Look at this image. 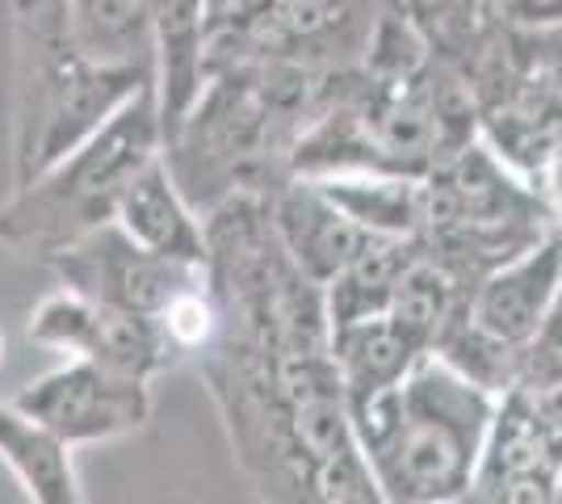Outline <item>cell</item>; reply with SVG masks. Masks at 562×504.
<instances>
[{"label":"cell","mask_w":562,"mask_h":504,"mask_svg":"<svg viewBox=\"0 0 562 504\" xmlns=\"http://www.w3.org/2000/svg\"><path fill=\"white\" fill-rule=\"evenodd\" d=\"M147 80L156 68H110L76 47L64 0H13V181L76 152Z\"/></svg>","instance_id":"2"},{"label":"cell","mask_w":562,"mask_h":504,"mask_svg":"<svg viewBox=\"0 0 562 504\" xmlns=\"http://www.w3.org/2000/svg\"><path fill=\"white\" fill-rule=\"evenodd\" d=\"M114 223L135 244H143L147 253H156V257H168V261H181V265H202V269L211 261L206 223L193 215L186 190L168 172L165 156H156L126 186L122 202H117Z\"/></svg>","instance_id":"9"},{"label":"cell","mask_w":562,"mask_h":504,"mask_svg":"<svg viewBox=\"0 0 562 504\" xmlns=\"http://www.w3.org/2000/svg\"><path fill=\"white\" fill-rule=\"evenodd\" d=\"M265 202H269V219L281 248L315 287H328L331 278H340L366 253V244L374 240L311 177L285 181Z\"/></svg>","instance_id":"8"},{"label":"cell","mask_w":562,"mask_h":504,"mask_svg":"<svg viewBox=\"0 0 562 504\" xmlns=\"http://www.w3.org/2000/svg\"><path fill=\"white\" fill-rule=\"evenodd\" d=\"M0 462L18 475L30 504H85L71 446L18 404H0Z\"/></svg>","instance_id":"11"},{"label":"cell","mask_w":562,"mask_h":504,"mask_svg":"<svg viewBox=\"0 0 562 504\" xmlns=\"http://www.w3.org/2000/svg\"><path fill=\"white\" fill-rule=\"evenodd\" d=\"M211 282H198V287H186L181 294L168 299V307L156 315V324L165 328L168 345L172 349H206L218 333V320L223 312L214 307V299L206 294Z\"/></svg>","instance_id":"15"},{"label":"cell","mask_w":562,"mask_h":504,"mask_svg":"<svg viewBox=\"0 0 562 504\" xmlns=\"http://www.w3.org/2000/svg\"><path fill=\"white\" fill-rule=\"evenodd\" d=\"M495 400L449 358L424 354L407 379L349 408L391 504H462L495 425Z\"/></svg>","instance_id":"1"},{"label":"cell","mask_w":562,"mask_h":504,"mask_svg":"<svg viewBox=\"0 0 562 504\" xmlns=\"http://www.w3.org/2000/svg\"><path fill=\"white\" fill-rule=\"evenodd\" d=\"M0 361H4V336H0Z\"/></svg>","instance_id":"18"},{"label":"cell","mask_w":562,"mask_h":504,"mask_svg":"<svg viewBox=\"0 0 562 504\" xmlns=\"http://www.w3.org/2000/svg\"><path fill=\"white\" fill-rule=\"evenodd\" d=\"M449 315H453V278H449V269L416 253L412 265L403 269L395 294H391L386 320H391L420 354H428V349L446 336Z\"/></svg>","instance_id":"14"},{"label":"cell","mask_w":562,"mask_h":504,"mask_svg":"<svg viewBox=\"0 0 562 504\" xmlns=\"http://www.w3.org/2000/svg\"><path fill=\"white\" fill-rule=\"evenodd\" d=\"M47 265L59 273L64 290H76L85 299L126 307V312L139 315H160L172 294H181L186 287H198V282H211V273L202 265L156 257L143 244L131 240L117 223H105V227L89 232L85 240L64 248Z\"/></svg>","instance_id":"5"},{"label":"cell","mask_w":562,"mask_h":504,"mask_svg":"<svg viewBox=\"0 0 562 504\" xmlns=\"http://www.w3.org/2000/svg\"><path fill=\"white\" fill-rule=\"evenodd\" d=\"M370 236L412 240L424 227V181L407 172H336L311 177Z\"/></svg>","instance_id":"13"},{"label":"cell","mask_w":562,"mask_h":504,"mask_svg":"<svg viewBox=\"0 0 562 504\" xmlns=\"http://www.w3.org/2000/svg\"><path fill=\"white\" fill-rule=\"evenodd\" d=\"M265 4H269V0H206V13H211V47L218 38L239 34Z\"/></svg>","instance_id":"17"},{"label":"cell","mask_w":562,"mask_h":504,"mask_svg":"<svg viewBox=\"0 0 562 504\" xmlns=\"http://www.w3.org/2000/svg\"><path fill=\"white\" fill-rule=\"evenodd\" d=\"M328 354H331L336 374H340V387H345L349 408H361V404L378 400L382 391L398 387L403 379H407V370L424 358L420 349L398 333L386 315L331 328Z\"/></svg>","instance_id":"10"},{"label":"cell","mask_w":562,"mask_h":504,"mask_svg":"<svg viewBox=\"0 0 562 504\" xmlns=\"http://www.w3.org/2000/svg\"><path fill=\"white\" fill-rule=\"evenodd\" d=\"M562 299V232L538 236L479 287L470 324L508 349L529 345Z\"/></svg>","instance_id":"7"},{"label":"cell","mask_w":562,"mask_h":504,"mask_svg":"<svg viewBox=\"0 0 562 504\" xmlns=\"http://www.w3.org/2000/svg\"><path fill=\"white\" fill-rule=\"evenodd\" d=\"M165 156L156 80H147L114 119L47 172L18 186L0 206V244L30 261H50L89 232L114 223L126 186Z\"/></svg>","instance_id":"3"},{"label":"cell","mask_w":562,"mask_h":504,"mask_svg":"<svg viewBox=\"0 0 562 504\" xmlns=\"http://www.w3.org/2000/svg\"><path fill=\"white\" fill-rule=\"evenodd\" d=\"M71 38L97 64L156 68V0H64Z\"/></svg>","instance_id":"12"},{"label":"cell","mask_w":562,"mask_h":504,"mask_svg":"<svg viewBox=\"0 0 562 504\" xmlns=\"http://www.w3.org/2000/svg\"><path fill=\"white\" fill-rule=\"evenodd\" d=\"M30 340L64 349L80 361H97L105 370L135 374V379H151L156 370H165L172 354L156 315L110 307L76 290H59L38 303V312L30 315Z\"/></svg>","instance_id":"6"},{"label":"cell","mask_w":562,"mask_h":504,"mask_svg":"<svg viewBox=\"0 0 562 504\" xmlns=\"http://www.w3.org/2000/svg\"><path fill=\"white\" fill-rule=\"evenodd\" d=\"M25 416L43 421L68 446L114 441L126 433H139L151 421V391L147 379L105 370L97 361H68L64 370H50L38 383L18 391L13 400Z\"/></svg>","instance_id":"4"},{"label":"cell","mask_w":562,"mask_h":504,"mask_svg":"<svg viewBox=\"0 0 562 504\" xmlns=\"http://www.w3.org/2000/svg\"><path fill=\"white\" fill-rule=\"evenodd\" d=\"M499 22L516 30L562 25V0H499Z\"/></svg>","instance_id":"16"}]
</instances>
